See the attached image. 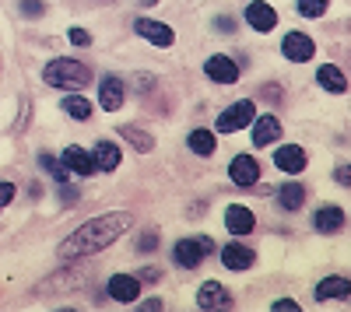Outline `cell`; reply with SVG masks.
Masks as SVG:
<instances>
[{"instance_id":"cell-1","label":"cell","mask_w":351,"mask_h":312,"mask_svg":"<svg viewBox=\"0 0 351 312\" xmlns=\"http://www.w3.org/2000/svg\"><path fill=\"white\" fill-rule=\"evenodd\" d=\"M134 224V214L130 211H112V214H99L92 221H84L74 235H67L60 242V260H84L92 252H102L106 246H112L120 235L130 232Z\"/></svg>"},{"instance_id":"cell-2","label":"cell","mask_w":351,"mask_h":312,"mask_svg":"<svg viewBox=\"0 0 351 312\" xmlns=\"http://www.w3.org/2000/svg\"><path fill=\"white\" fill-rule=\"evenodd\" d=\"M43 81L64 92H84V84L92 81V67H84L81 60H71V56H56V60L46 64Z\"/></svg>"},{"instance_id":"cell-3","label":"cell","mask_w":351,"mask_h":312,"mask_svg":"<svg viewBox=\"0 0 351 312\" xmlns=\"http://www.w3.org/2000/svg\"><path fill=\"white\" fill-rule=\"evenodd\" d=\"M208 252H215V242L208 235H193V239H180V242L172 246V260L180 263V267H186V270H193V267L204 263Z\"/></svg>"},{"instance_id":"cell-4","label":"cell","mask_w":351,"mask_h":312,"mask_svg":"<svg viewBox=\"0 0 351 312\" xmlns=\"http://www.w3.org/2000/svg\"><path fill=\"white\" fill-rule=\"evenodd\" d=\"M253 116H256V105H253L250 99H239L236 105H228L221 116H218V130H221V133H236V130L250 127Z\"/></svg>"},{"instance_id":"cell-5","label":"cell","mask_w":351,"mask_h":312,"mask_svg":"<svg viewBox=\"0 0 351 312\" xmlns=\"http://www.w3.org/2000/svg\"><path fill=\"white\" fill-rule=\"evenodd\" d=\"M134 28H137V36L141 39H148L152 46H162V49H169L172 42H176V32L165 25V21H155V18H137L134 21Z\"/></svg>"},{"instance_id":"cell-6","label":"cell","mask_w":351,"mask_h":312,"mask_svg":"<svg viewBox=\"0 0 351 312\" xmlns=\"http://www.w3.org/2000/svg\"><path fill=\"white\" fill-rule=\"evenodd\" d=\"M281 53H285V60H291V64H306V60H313L316 42L309 36H302V32H288L281 39Z\"/></svg>"},{"instance_id":"cell-7","label":"cell","mask_w":351,"mask_h":312,"mask_svg":"<svg viewBox=\"0 0 351 312\" xmlns=\"http://www.w3.org/2000/svg\"><path fill=\"white\" fill-rule=\"evenodd\" d=\"M204 74H208L211 81H218V84H236L239 81V64L232 60V56L215 53V56H208V64H204Z\"/></svg>"},{"instance_id":"cell-8","label":"cell","mask_w":351,"mask_h":312,"mask_svg":"<svg viewBox=\"0 0 351 312\" xmlns=\"http://www.w3.org/2000/svg\"><path fill=\"white\" fill-rule=\"evenodd\" d=\"M228 179L236 183V186H256V179H260V165H256V158L253 155H236L232 158V165H228Z\"/></svg>"},{"instance_id":"cell-9","label":"cell","mask_w":351,"mask_h":312,"mask_svg":"<svg viewBox=\"0 0 351 312\" xmlns=\"http://www.w3.org/2000/svg\"><path fill=\"white\" fill-rule=\"evenodd\" d=\"M253 224H256V218H253V211L246 204L225 207V229H228V235H250Z\"/></svg>"},{"instance_id":"cell-10","label":"cell","mask_w":351,"mask_h":312,"mask_svg":"<svg viewBox=\"0 0 351 312\" xmlns=\"http://www.w3.org/2000/svg\"><path fill=\"white\" fill-rule=\"evenodd\" d=\"M246 21H250V28H256V32H271V28L278 25V11L267 4V0H250Z\"/></svg>"},{"instance_id":"cell-11","label":"cell","mask_w":351,"mask_h":312,"mask_svg":"<svg viewBox=\"0 0 351 312\" xmlns=\"http://www.w3.org/2000/svg\"><path fill=\"white\" fill-rule=\"evenodd\" d=\"M281 137V123L274 112H267V116H253V144L256 148H267V144H278Z\"/></svg>"},{"instance_id":"cell-12","label":"cell","mask_w":351,"mask_h":312,"mask_svg":"<svg viewBox=\"0 0 351 312\" xmlns=\"http://www.w3.org/2000/svg\"><path fill=\"white\" fill-rule=\"evenodd\" d=\"M106 291L116 298V302H137L141 295V277H130V274H112Z\"/></svg>"},{"instance_id":"cell-13","label":"cell","mask_w":351,"mask_h":312,"mask_svg":"<svg viewBox=\"0 0 351 312\" xmlns=\"http://www.w3.org/2000/svg\"><path fill=\"white\" fill-rule=\"evenodd\" d=\"M197 305L200 309H228L232 305V295L225 285H218V281H204L200 291H197Z\"/></svg>"},{"instance_id":"cell-14","label":"cell","mask_w":351,"mask_h":312,"mask_svg":"<svg viewBox=\"0 0 351 312\" xmlns=\"http://www.w3.org/2000/svg\"><path fill=\"white\" fill-rule=\"evenodd\" d=\"M99 105H102L106 112L123 109V81L116 77V74H109V77L99 81Z\"/></svg>"},{"instance_id":"cell-15","label":"cell","mask_w":351,"mask_h":312,"mask_svg":"<svg viewBox=\"0 0 351 312\" xmlns=\"http://www.w3.org/2000/svg\"><path fill=\"white\" fill-rule=\"evenodd\" d=\"M274 165L281 168V172H288V176H299L306 168V151L299 144H281L274 151Z\"/></svg>"},{"instance_id":"cell-16","label":"cell","mask_w":351,"mask_h":312,"mask_svg":"<svg viewBox=\"0 0 351 312\" xmlns=\"http://www.w3.org/2000/svg\"><path fill=\"white\" fill-rule=\"evenodd\" d=\"M64 165H67V172H71V176H81V179L95 172V158H92V151H84V148H77V144L64 151Z\"/></svg>"},{"instance_id":"cell-17","label":"cell","mask_w":351,"mask_h":312,"mask_svg":"<svg viewBox=\"0 0 351 312\" xmlns=\"http://www.w3.org/2000/svg\"><path fill=\"white\" fill-rule=\"evenodd\" d=\"M253 249L250 246H243V242H228L225 249H221V263L228 267V270H250L253 267Z\"/></svg>"},{"instance_id":"cell-18","label":"cell","mask_w":351,"mask_h":312,"mask_svg":"<svg viewBox=\"0 0 351 312\" xmlns=\"http://www.w3.org/2000/svg\"><path fill=\"white\" fill-rule=\"evenodd\" d=\"M344 224V211L341 207H334V204H327V207H319L316 214H313V229L316 232H324V235H334L337 229Z\"/></svg>"},{"instance_id":"cell-19","label":"cell","mask_w":351,"mask_h":312,"mask_svg":"<svg viewBox=\"0 0 351 312\" xmlns=\"http://www.w3.org/2000/svg\"><path fill=\"white\" fill-rule=\"evenodd\" d=\"M92 158H95V172H112V168H120V148H116L112 140H99Z\"/></svg>"},{"instance_id":"cell-20","label":"cell","mask_w":351,"mask_h":312,"mask_svg":"<svg viewBox=\"0 0 351 312\" xmlns=\"http://www.w3.org/2000/svg\"><path fill=\"white\" fill-rule=\"evenodd\" d=\"M316 81H319V88H327L330 95H344L348 92V77L341 74V67H334V64H324L316 70Z\"/></svg>"},{"instance_id":"cell-21","label":"cell","mask_w":351,"mask_h":312,"mask_svg":"<svg viewBox=\"0 0 351 312\" xmlns=\"http://www.w3.org/2000/svg\"><path fill=\"white\" fill-rule=\"evenodd\" d=\"M351 295V281L348 277H327L316 285V302H330V298H348Z\"/></svg>"},{"instance_id":"cell-22","label":"cell","mask_w":351,"mask_h":312,"mask_svg":"<svg viewBox=\"0 0 351 312\" xmlns=\"http://www.w3.org/2000/svg\"><path fill=\"white\" fill-rule=\"evenodd\" d=\"M278 204H281L285 211H299V207L306 204V186H302V183H295V179L285 183V186L278 190Z\"/></svg>"},{"instance_id":"cell-23","label":"cell","mask_w":351,"mask_h":312,"mask_svg":"<svg viewBox=\"0 0 351 312\" xmlns=\"http://www.w3.org/2000/svg\"><path fill=\"white\" fill-rule=\"evenodd\" d=\"M186 144H190L193 155L208 158V155H215V133H211V130H193V133L186 137Z\"/></svg>"},{"instance_id":"cell-24","label":"cell","mask_w":351,"mask_h":312,"mask_svg":"<svg viewBox=\"0 0 351 312\" xmlns=\"http://www.w3.org/2000/svg\"><path fill=\"white\" fill-rule=\"evenodd\" d=\"M120 137H127L134 148H141V151H155V137L152 133H144V130H137V127H120Z\"/></svg>"},{"instance_id":"cell-25","label":"cell","mask_w":351,"mask_h":312,"mask_svg":"<svg viewBox=\"0 0 351 312\" xmlns=\"http://www.w3.org/2000/svg\"><path fill=\"white\" fill-rule=\"evenodd\" d=\"M64 112L74 116V120H88V116H92V102H88L84 95H67L64 99Z\"/></svg>"},{"instance_id":"cell-26","label":"cell","mask_w":351,"mask_h":312,"mask_svg":"<svg viewBox=\"0 0 351 312\" xmlns=\"http://www.w3.org/2000/svg\"><path fill=\"white\" fill-rule=\"evenodd\" d=\"M39 165L46 168V172H49V176H53L56 183H71V172H67V165H64V161H56L53 155H46V151H43V155H39Z\"/></svg>"},{"instance_id":"cell-27","label":"cell","mask_w":351,"mask_h":312,"mask_svg":"<svg viewBox=\"0 0 351 312\" xmlns=\"http://www.w3.org/2000/svg\"><path fill=\"white\" fill-rule=\"evenodd\" d=\"M327 4H330V0H299V14L302 18H319L327 11Z\"/></svg>"},{"instance_id":"cell-28","label":"cell","mask_w":351,"mask_h":312,"mask_svg":"<svg viewBox=\"0 0 351 312\" xmlns=\"http://www.w3.org/2000/svg\"><path fill=\"white\" fill-rule=\"evenodd\" d=\"M43 0H21V14L28 18V21H36V18H43Z\"/></svg>"},{"instance_id":"cell-29","label":"cell","mask_w":351,"mask_h":312,"mask_svg":"<svg viewBox=\"0 0 351 312\" xmlns=\"http://www.w3.org/2000/svg\"><path fill=\"white\" fill-rule=\"evenodd\" d=\"M137 249H141V252H155V249H158V232H144V235L137 239Z\"/></svg>"},{"instance_id":"cell-30","label":"cell","mask_w":351,"mask_h":312,"mask_svg":"<svg viewBox=\"0 0 351 312\" xmlns=\"http://www.w3.org/2000/svg\"><path fill=\"white\" fill-rule=\"evenodd\" d=\"M67 39H71L74 46H92V32H84V28H71Z\"/></svg>"},{"instance_id":"cell-31","label":"cell","mask_w":351,"mask_h":312,"mask_svg":"<svg viewBox=\"0 0 351 312\" xmlns=\"http://www.w3.org/2000/svg\"><path fill=\"white\" fill-rule=\"evenodd\" d=\"M14 200V183H0V211Z\"/></svg>"},{"instance_id":"cell-32","label":"cell","mask_w":351,"mask_h":312,"mask_svg":"<svg viewBox=\"0 0 351 312\" xmlns=\"http://www.w3.org/2000/svg\"><path fill=\"white\" fill-rule=\"evenodd\" d=\"M60 186H64V190H60V196H64V204H74L77 196H81V193H77V190H74L71 183H60Z\"/></svg>"},{"instance_id":"cell-33","label":"cell","mask_w":351,"mask_h":312,"mask_svg":"<svg viewBox=\"0 0 351 312\" xmlns=\"http://www.w3.org/2000/svg\"><path fill=\"white\" fill-rule=\"evenodd\" d=\"M334 176H337V183H341V186H348V183H351V168H348V165H341Z\"/></svg>"},{"instance_id":"cell-34","label":"cell","mask_w":351,"mask_h":312,"mask_svg":"<svg viewBox=\"0 0 351 312\" xmlns=\"http://www.w3.org/2000/svg\"><path fill=\"white\" fill-rule=\"evenodd\" d=\"M215 28H221V32H232V28H236V21H232V18H218Z\"/></svg>"},{"instance_id":"cell-35","label":"cell","mask_w":351,"mask_h":312,"mask_svg":"<svg viewBox=\"0 0 351 312\" xmlns=\"http://www.w3.org/2000/svg\"><path fill=\"white\" fill-rule=\"evenodd\" d=\"M141 309H148V312H158V309H162V302H158V298H148V302H141Z\"/></svg>"},{"instance_id":"cell-36","label":"cell","mask_w":351,"mask_h":312,"mask_svg":"<svg viewBox=\"0 0 351 312\" xmlns=\"http://www.w3.org/2000/svg\"><path fill=\"white\" fill-rule=\"evenodd\" d=\"M274 309H299V302H291V298H278Z\"/></svg>"},{"instance_id":"cell-37","label":"cell","mask_w":351,"mask_h":312,"mask_svg":"<svg viewBox=\"0 0 351 312\" xmlns=\"http://www.w3.org/2000/svg\"><path fill=\"white\" fill-rule=\"evenodd\" d=\"M263 99H281V88H274V84H267V88H263Z\"/></svg>"},{"instance_id":"cell-38","label":"cell","mask_w":351,"mask_h":312,"mask_svg":"<svg viewBox=\"0 0 351 312\" xmlns=\"http://www.w3.org/2000/svg\"><path fill=\"white\" fill-rule=\"evenodd\" d=\"M141 277H144V281H158V277H162V270H155V267H148V270H144Z\"/></svg>"},{"instance_id":"cell-39","label":"cell","mask_w":351,"mask_h":312,"mask_svg":"<svg viewBox=\"0 0 351 312\" xmlns=\"http://www.w3.org/2000/svg\"><path fill=\"white\" fill-rule=\"evenodd\" d=\"M141 4H144V8H152V4H158V0H141Z\"/></svg>"}]
</instances>
